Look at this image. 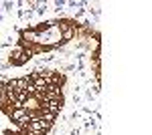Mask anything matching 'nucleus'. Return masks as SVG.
<instances>
[{"label": "nucleus", "mask_w": 152, "mask_h": 135, "mask_svg": "<svg viewBox=\"0 0 152 135\" xmlns=\"http://www.w3.org/2000/svg\"><path fill=\"white\" fill-rule=\"evenodd\" d=\"M41 107H43L41 111H47V113H53V115H57V113H59V107H61V99L43 101V105H41Z\"/></svg>", "instance_id": "f257e3e1"}]
</instances>
